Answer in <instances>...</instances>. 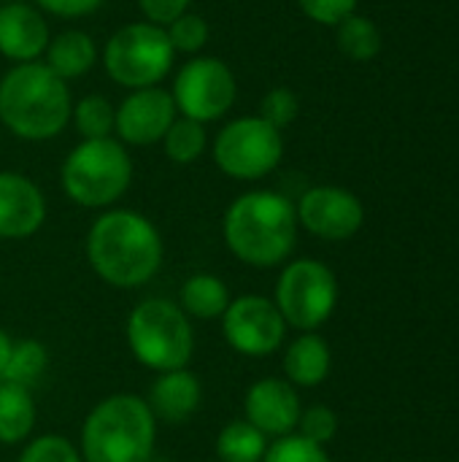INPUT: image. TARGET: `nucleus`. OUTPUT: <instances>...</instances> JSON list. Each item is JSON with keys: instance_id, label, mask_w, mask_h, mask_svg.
Masks as SVG:
<instances>
[{"instance_id": "nucleus-2", "label": "nucleus", "mask_w": 459, "mask_h": 462, "mask_svg": "<svg viewBox=\"0 0 459 462\" xmlns=\"http://www.w3.org/2000/svg\"><path fill=\"white\" fill-rule=\"evenodd\" d=\"M87 257L100 279L114 287L146 284L162 263L157 227L135 211L103 214L87 236Z\"/></svg>"}, {"instance_id": "nucleus-15", "label": "nucleus", "mask_w": 459, "mask_h": 462, "mask_svg": "<svg viewBox=\"0 0 459 462\" xmlns=\"http://www.w3.org/2000/svg\"><path fill=\"white\" fill-rule=\"evenodd\" d=\"M300 401L289 382L262 379L246 393V420L265 436H289L300 422Z\"/></svg>"}, {"instance_id": "nucleus-18", "label": "nucleus", "mask_w": 459, "mask_h": 462, "mask_svg": "<svg viewBox=\"0 0 459 462\" xmlns=\"http://www.w3.org/2000/svg\"><path fill=\"white\" fill-rule=\"evenodd\" d=\"M46 68L57 73L62 81L78 79L89 73L97 62V46L84 30H62L46 46Z\"/></svg>"}, {"instance_id": "nucleus-34", "label": "nucleus", "mask_w": 459, "mask_h": 462, "mask_svg": "<svg viewBox=\"0 0 459 462\" xmlns=\"http://www.w3.org/2000/svg\"><path fill=\"white\" fill-rule=\"evenodd\" d=\"M106 0H32L35 8L62 16V19H78V16H89L95 14Z\"/></svg>"}, {"instance_id": "nucleus-31", "label": "nucleus", "mask_w": 459, "mask_h": 462, "mask_svg": "<svg viewBox=\"0 0 459 462\" xmlns=\"http://www.w3.org/2000/svg\"><path fill=\"white\" fill-rule=\"evenodd\" d=\"M19 462H81V457L62 436H41L22 452Z\"/></svg>"}, {"instance_id": "nucleus-23", "label": "nucleus", "mask_w": 459, "mask_h": 462, "mask_svg": "<svg viewBox=\"0 0 459 462\" xmlns=\"http://www.w3.org/2000/svg\"><path fill=\"white\" fill-rule=\"evenodd\" d=\"M216 452L222 462H260L268 452V441L249 420H235L219 433Z\"/></svg>"}, {"instance_id": "nucleus-14", "label": "nucleus", "mask_w": 459, "mask_h": 462, "mask_svg": "<svg viewBox=\"0 0 459 462\" xmlns=\"http://www.w3.org/2000/svg\"><path fill=\"white\" fill-rule=\"evenodd\" d=\"M51 41L46 16L32 3L0 5V54L11 62H35Z\"/></svg>"}, {"instance_id": "nucleus-19", "label": "nucleus", "mask_w": 459, "mask_h": 462, "mask_svg": "<svg viewBox=\"0 0 459 462\" xmlns=\"http://www.w3.org/2000/svg\"><path fill=\"white\" fill-rule=\"evenodd\" d=\"M287 379L298 387H317L330 374V349L317 333H303L284 355Z\"/></svg>"}, {"instance_id": "nucleus-5", "label": "nucleus", "mask_w": 459, "mask_h": 462, "mask_svg": "<svg viewBox=\"0 0 459 462\" xmlns=\"http://www.w3.org/2000/svg\"><path fill=\"white\" fill-rule=\"evenodd\" d=\"M65 195L84 208L116 203L133 181V160L116 138H84L62 162Z\"/></svg>"}, {"instance_id": "nucleus-4", "label": "nucleus", "mask_w": 459, "mask_h": 462, "mask_svg": "<svg viewBox=\"0 0 459 462\" xmlns=\"http://www.w3.org/2000/svg\"><path fill=\"white\" fill-rule=\"evenodd\" d=\"M154 414L135 395H114L92 409L81 428L87 462H149L154 449Z\"/></svg>"}, {"instance_id": "nucleus-6", "label": "nucleus", "mask_w": 459, "mask_h": 462, "mask_svg": "<svg viewBox=\"0 0 459 462\" xmlns=\"http://www.w3.org/2000/svg\"><path fill=\"white\" fill-rule=\"evenodd\" d=\"M127 341L138 363L154 371H179L192 357V325L187 314L162 298L143 300L130 322H127Z\"/></svg>"}, {"instance_id": "nucleus-17", "label": "nucleus", "mask_w": 459, "mask_h": 462, "mask_svg": "<svg viewBox=\"0 0 459 462\" xmlns=\"http://www.w3.org/2000/svg\"><path fill=\"white\" fill-rule=\"evenodd\" d=\"M200 406V382L195 374L179 368V371H168L162 374L154 384H151V395H149V409L154 417L165 420V422H187Z\"/></svg>"}, {"instance_id": "nucleus-20", "label": "nucleus", "mask_w": 459, "mask_h": 462, "mask_svg": "<svg viewBox=\"0 0 459 462\" xmlns=\"http://www.w3.org/2000/svg\"><path fill=\"white\" fill-rule=\"evenodd\" d=\"M35 425V403L27 387L0 382V444H19Z\"/></svg>"}, {"instance_id": "nucleus-25", "label": "nucleus", "mask_w": 459, "mask_h": 462, "mask_svg": "<svg viewBox=\"0 0 459 462\" xmlns=\"http://www.w3.org/2000/svg\"><path fill=\"white\" fill-rule=\"evenodd\" d=\"M70 119L76 122L81 138H111L116 108L103 95H84L78 103H73Z\"/></svg>"}, {"instance_id": "nucleus-16", "label": "nucleus", "mask_w": 459, "mask_h": 462, "mask_svg": "<svg viewBox=\"0 0 459 462\" xmlns=\"http://www.w3.org/2000/svg\"><path fill=\"white\" fill-rule=\"evenodd\" d=\"M46 219L43 192L22 173H0V238H27Z\"/></svg>"}, {"instance_id": "nucleus-24", "label": "nucleus", "mask_w": 459, "mask_h": 462, "mask_svg": "<svg viewBox=\"0 0 459 462\" xmlns=\"http://www.w3.org/2000/svg\"><path fill=\"white\" fill-rule=\"evenodd\" d=\"M162 146L170 162L176 165H189L195 162L206 146H208V135H206V125L187 119V116H176V122L168 127V133L162 135Z\"/></svg>"}, {"instance_id": "nucleus-13", "label": "nucleus", "mask_w": 459, "mask_h": 462, "mask_svg": "<svg viewBox=\"0 0 459 462\" xmlns=\"http://www.w3.org/2000/svg\"><path fill=\"white\" fill-rule=\"evenodd\" d=\"M176 122L173 95L162 87L133 89L116 108L114 130L122 143L130 146H151L162 141L168 127Z\"/></svg>"}, {"instance_id": "nucleus-33", "label": "nucleus", "mask_w": 459, "mask_h": 462, "mask_svg": "<svg viewBox=\"0 0 459 462\" xmlns=\"http://www.w3.org/2000/svg\"><path fill=\"white\" fill-rule=\"evenodd\" d=\"M138 8L143 14V22L157 24V27H168L181 14L189 11V0H138Z\"/></svg>"}, {"instance_id": "nucleus-29", "label": "nucleus", "mask_w": 459, "mask_h": 462, "mask_svg": "<svg viewBox=\"0 0 459 462\" xmlns=\"http://www.w3.org/2000/svg\"><path fill=\"white\" fill-rule=\"evenodd\" d=\"M262 462H330V457L325 447L303 436H281L273 447H268Z\"/></svg>"}, {"instance_id": "nucleus-10", "label": "nucleus", "mask_w": 459, "mask_h": 462, "mask_svg": "<svg viewBox=\"0 0 459 462\" xmlns=\"http://www.w3.org/2000/svg\"><path fill=\"white\" fill-rule=\"evenodd\" d=\"M170 95L181 116L208 125L235 106L238 81L225 60L197 54L179 68Z\"/></svg>"}, {"instance_id": "nucleus-8", "label": "nucleus", "mask_w": 459, "mask_h": 462, "mask_svg": "<svg viewBox=\"0 0 459 462\" xmlns=\"http://www.w3.org/2000/svg\"><path fill=\"white\" fill-rule=\"evenodd\" d=\"M284 157L281 130L262 116H241L227 122L214 138V162L238 181H257L279 168Z\"/></svg>"}, {"instance_id": "nucleus-35", "label": "nucleus", "mask_w": 459, "mask_h": 462, "mask_svg": "<svg viewBox=\"0 0 459 462\" xmlns=\"http://www.w3.org/2000/svg\"><path fill=\"white\" fill-rule=\"evenodd\" d=\"M11 349H14V344H11V338L0 330V376H3V371H5V365H8V357H11Z\"/></svg>"}, {"instance_id": "nucleus-1", "label": "nucleus", "mask_w": 459, "mask_h": 462, "mask_svg": "<svg viewBox=\"0 0 459 462\" xmlns=\"http://www.w3.org/2000/svg\"><path fill=\"white\" fill-rule=\"evenodd\" d=\"M73 100L68 81L46 62H19L0 79V122L24 141H49L70 122Z\"/></svg>"}, {"instance_id": "nucleus-28", "label": "nucleus", "mask_w": 459, "mask_h": 462, "mask_svg": "<svg viewBox=\"0 0 459 462\" xmlns=\"http://www.w3.org/2000/svg\"><path fill=\"white\" fill-rule=\"evenodd\" d=\"M298 114H300V97L289 87H273L260 100L257 116H262L276 130H284L287 125H292L298 119Z\"/></svg>"}, {"instance_id": "nucleus-30", "label": "nucleus", "mask_w": 459, "mask_h": 462, "mask_svg": "<svg viewBox=\"0 0 459 462\" xmlns=\"http://www.w3.org/2000/svg\"><path fill=\"white\" fill-rule=\"evenodd\" d=\"M298 428H300V436H303V439H308V441L325 447V444L333 441L335 433H338V417H335V411H330L327 406H311L308 411L300 414Z\"/></svg>"}, {"instance_id": "nucleus-21", "label": "nucleus", "mask_w": 459, "mask_h": 462, "mask_svg": "<svg viewBox=\"0 0 459 462\" xmlns=\"http://www.w3.org/2000/svg\"><path fill=\"white\" fill-rule=\"evenodd\" d=\"M181 306L187 314H192L197 319H216L230 306L227 287L222 279H216L211 273H197V276L187 279V284L181 287Z\"/></svg>"}, {"instance_id": "nucleus-12", "label": "nucleus", "mask_w": 459, "mask_h": 462, "mask_svg": "<svg viewBox=\"0 0 459 462\" xmlns=\"http://www.w3.org/2000/svg\"><path fill=\"white\" fill-rule=\"evenodd\" d=\"M298 222L325 238V241H346L352 238L363 222H365V208L360 198L344 187H311L300 203H298Z\"/></svg>"}, {"instance_id": "nucleus-32", "label": "nucleus", "mask_w": 459, "mask_h": 462, "mask_svg": "<svg viewBox=\"0 0 459 462\" xmlns=\"http://www.w3.org/2000/svg\"><path fill=\"white\" fill-rule=\"evenodd\" d=\"M360 0H298L300 11L317 24H338L357 11Z\"/></svg>"}, {"instance_id": "nucleus-22", "label": "nucleus", "mask_w": 459, "mask_h": 462, "mask_svg": "<svg viewBox=\"0 0 459 462\" xmlns=\"http://www.w3.org/2000/svg\"><path fill=\"white\" fill-rule=\"evenodd\" d=\"M335 41L338 49L354 62H368L381 51V30L376 27L373 19L357 11L335 24Z\"/></svg>"}, {"instance_id": "nucleus-7", "label": "nucleus", "mask_w": 459, "mask_h": 462, "mask_svg": "<svg viewBox=\"0 0 459 462\" xmlns=\"http://www.w3.org/2000/svg\"><path fill=\"white\" fill-rule=\"evenodd\" d=\"M173 46L165 27L130 22L119 27L103 46V68L124 89L160 87L173 68Z\"/></svg>"}, {"instance_id": "nucleus-11", "label": "nucleus", "mask_w": 459, "mask_h": 462, "mask_svg": "<svg viewBox=\"0 0 459 462\" xmlns=\"http://www.w3.org/2000/svg\"><path fill=\"white\" fill-rule=\"evenodd\" d=\"M222 328L227 344L249 357L273 355L284 341V317L279 314L276 303L260 295H243L227 306L222 314Z\"/></svg>"}, {"instance_id": "nucleus-3", "label": "nucleus", "mask_w": 459, "mask_h": 462, "mask_svg": "<svg viewBox=\"0 0 459 462\" xmlns=\"http://www.w3.org/2000/svg\"><path fill=\"white\" fill-rule=\"evenodd\" d=\"M298 238L295 206L271 189L246 192L225 214V241L230 252L257 268L279 265Z\"/></svg>"}, {"instance_id": "nucleus-27", "label": "nucleus", "mask_w": 459, "mask_h": 462, "mask_svg": "<svg viewBox=\"0 0 459 462\" xmlns=\"http://www.w3.org/2000/svg\"><path fill=\"white\" fill-rule=\"evenodd\" d=\"M168 32V41L173 46V51H181V54H197L206 49L208 38H211V27L206 22V16L200 14H181L173 24L165 27Z\"/></svg>"}, {"instance_id": "nucleus-9", "label": "nucleus", "mask_w": 459, "mask_h": 462, "mask_svg": "<svg viewBox=\"0 0 459 462\" xmlns=\"http://www.w3.org/2000/svg\"><path fill=\"white\" fill-rule=\"evenodd\" d=\"M338 303V282L319 260H298L279 276L276 309L287 325L298 330H317L325 325Z\"/></svg>"}, {"instance_id": "nucleus-26", "label": "nucleus", "mask_w": 459, "mask_h": 462, "mask_svg": "<svg viewBox=\"0 0 459 462\" xmlns=\"http://www.w3.org/2000/svg\"><path fill=\"white\" fill-rule=\"evenodd\" d=\"M46 371V349L27 338V341H19L14 344L11 349V357H8V365L0 376V382H8V384H19V387H27L38 382V376Z\"/></svg>"}]
</instances>
